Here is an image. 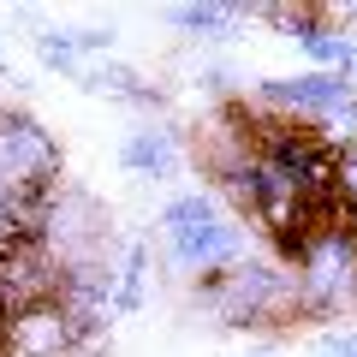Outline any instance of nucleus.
<instances>
[{"label":"nucleus","mask_w":357,"mask_h":357,"mask_svg":"<svg viewBox=\"0 0 357 357\" xmlns=\"http://www.w3.org/2000/svg\"><path fill=\"white\" fill-rule=\"evenodd\" d=\"M155 250H161V262L178 280L208 286L220 274H232L238 262L262 256L268 244L232 215V203L215 185H185V191H173L155 208Z\"/></svg>","instance_id":"obj_1"},{"label":"nucleus","mask_w":357,"mask_h":357,"mask_svg":"<svg viewBox=\"0 0 357 357\" xmlns=\"http://www.w3.org/2000/svg\"><path fill=\"white\" fill-rule=\"evenodd\" d=\"M244 114L274 119V126L310 131L328 149H351L357 143V84L345 72H292V77H256L244 89Z\"/></svg>","instance_id":"obj_2"},{"label":"nucleus","mask_w":357,"mask_h":357,"mask_svg":"<svg viewBox=\"0 0 357 357\" xmlns=\"http://www.w3.org/2000/svg\"><path fill=\"white\" fill-rule=\"evenodd\" d=\"M286 274H292V316L333 328L357 316V232L340 215L310 227L286 250Z\"/></svg>","instance_id":"obj_3"},{"label":"nucleus","mask_w":357,"mask_h":357,"mask_svg":"<svg viewBox=\"0 0 357 357\" xmlns=\"http://www.w3.org/2000/svg\"><path fill=\"white\" fill-rule=\"evenodd\" d=\"M197 298L208 304V316L220 321V328H274V321H298L292 316V274H286V262H274V256H250V262H238L232 274H220V280L197 286Z\"/></svg>","instance_id":"obj_4"},{"label":"nucleus","mask_w":357,"mask_h":357,"mask_svg":"<svg viewBox=\"0 0 357 357\" xmlns=\"http://www.w3.org/2000/svg\"><path fill=\"white\" fill-rule=\"evenodd\" d=\"M60 173H66V155L54 131L24 107H0V178H13L24 197L48 203L60 191Z\"/></svg>","instance_id":"obj_5"},{"label":"nucleus","mask_w":357,"mask_h":357,"mask_svg":"<svg viewBox=\"0 0 357 357\" xmlns=\"http://www.w3.org/2000/svg\"><path fill=\"white\" fill-rule=\"evenodd\" d=\"M114 24H42L36 36H30V48H36L42 72H60V77H77L84 66H96L102 54H114Z\"/></svg>","instance_id":"obj_6"},{"label":"nucleus","mask_w":357,"mask_h":357,"mask_svg":"<svg viewBox=\"0 0 357 357\" xmlns=\"http://www.w3.org/2000/svg\"><path fill=\"white\" fill-rule=\"evenodd\" d=\"M119 167H126L131 178H155V185L178 178V173H185V131L167 126V119H143V126H131L126 137H119Z\"/></svg>","instance_id":"obj_7"},{"label":"nucleus","mask_w":357,"mask_h":357,"mask_svg":"<svg viewBox=\"0 0 357 357\" xmlns=\"http://www.w3.org/2000/svg\"><path fill=\"white\" fill-rule=\"evenodd\" d=\"M77 84L89 89V96H107V102H119V107H161V89L149 84L143 72H131V66H119V60H96V66H84L77 72Z\"/></svg>","instance_id":"obj_8"},{"label":"nucleus","mask_w":357,"mask_h":357,"mask_svg":"<svg viewBox=\"0 0 357 357\" xmlns=\"http://www.w3.org/2000/svg\"><path fill=\"white\" fill-rule=\"evenodd\" d=\"M167 24L197 42H232L244 24H256V6H167Z\"/></svg>","instance_id":"obj_9"},{"label":"nucleus","mask_w":357,"mask_h":357,"mask_svg":"<svg viewBox=\"0 0 357 357\" xmlns=\"http://www.w3.org/2000/svg\"><path fill=\"white\" fill-rule=\"evenodd\" d=\"M149 268H155V250L143 238L119 244V262H114V316H143L149 304Z\"/></svg>","instance_id":"obj_10"},{"label":"nucleus","mask_w":357,"mask_h":357,"mask_svg":"<svg viewBox=\"0 0 357 357\" xmlns=\"http://www.w3.org/2000/svg\"><path fill=\"white\" fill-rule=\"evenodd\" d=\"M42 208H48V203L24 197V191L13 185V178H0V256L36 238V220H42Z\"/></svg>","instance_id":"obj_11"},{"label":"nucleus","mask_w":357,"mask_h":357,"mask_svg":"<svg viewBox=\"0 0 357 357\" xmlns=\"http://www.w3.org/2000/svg\"><path fill=\"white\" fill-rule=\"evenodd\" d=\"M333 203H340V220L357 232V143L340 149V167H333Z\"/></svg>","instance_id":"obj_12"},{"label":"nucleus","mask_w":357,"mask_h":357,"mask_svg":"<svg viewBox=\"0 0 357 357\" xmlns=\"http://www.w3.org/2000/svg\"><path fill=\"white\" fill-rule=\"evenodd\" d=\"M310 351H316V357H357V321H340V328H321L316 340H310Z\"/></svg>","instance_id":"obj_13"},{"label":"nucleus","mask_w":357,"mask_h":357,"mask_svg":"<svg viewBox=\"0 0 357 357\" xmlns=\"http://www.w3.org/2000/svg\"><path fill=\"white\" fill-rule=\"evenodd\" d=\"M0 77H6V54H0Z\"/></svg>","instance_id":"obj_14"}]
</instances>
